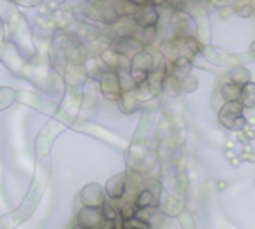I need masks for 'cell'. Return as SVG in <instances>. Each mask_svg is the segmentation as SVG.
Masks as SVG:
<instances>
[{
	"instance_id": "cell-1",
	"label": "cell",
	"mask_w": 255,
	"mask_h": 229,
	"mask_svg": "<svg viewBox=\"0 0 255 229\" xmlns=\"http://www.w3.org/2000/svg\"><path fill=\"white\" fill-rule=\"evenodd\" d=\"M243 110L245 107L240 101H227L218 112V121L227 130L242 133L248 127V119L243 114Z\"/></svg>"
},
{
	"instance_id": "cell-2",
	"label": "cell",
	"mask_w": 255,
	"mask_h": 229,
	"mask_svg": "<svg viewBox=\"0 0 255 229\" xmlns=\"http://www.w3.org/2000/svg\"><path fill=\"white\" fill-rule=\"evenodd\" d=\"M155 66H157L155 55L148 48H145L144 51H140L133 57L130 60V73L136 82V87L147 82L148 75L151 73V70H154Z\"/></svg>"
},
{
	"instance_id": "cell-3",
	"label": "cell",
	"mask_w": 255,
	"mask_h": 229,
	"mask_svg": "<svg viewBox=\"0 0 255 229\" xmlns=\"http://www.w3.org/2000/svg\"><path fill=\"white\" fill-rule=\"evenodd\" d=\"M84 12L90 19L103 22L106 25H113L120 19V15L107 0H87V6H85Z\"/></svg>"
},
{
	"instance_id": "cell-4",
	"label": "cell",
	"mask_w": 255,
	"mask_h": 229,
	"mask_svg": "<svg viewBox=\"0 0 255 229\" xmlns=\"http://www.w3.org/2000/svg\"><path fill=\"white\" fill-rule=\"evenodd\" d=\"M109 48L115 54L124 57V58H128V60H131L136 54L145 49V46L134 36H118L109 43Z\"/></svg>"
},
{
	"instance_id": "cell-5",
	"label": "cell",
	"mask_w": 255,
	"mask_h": 229,
	"mask_svg": "<svg viewBox=\"0 0 255 229\" xmlns=\"http://www.w3.org/2000/svg\"><path fill=\"white\" fill-rule=\"evenodd\" d=\"M79 201L82 203V207H94L100 209L106 203L105 191L97 183H88L85 185L79 193Z\"/></svg>"
},
{
	"instance_id": "cell-6",
	"label": "cell",
	"mask_w": 255,
	"mask_h": 229,
	"mask_svg": "<svg viewBox=\"0 0 255 229\" xmlns=\"http://www.w3.org/2000/svg\"><path fill=\"white\" fill-rule=\"evenodd\" d=\"M100 87L105 94V98L109 101H120L123 90L118 73L115 70H107L102 77H100Z\"/></svg>"
},
{
	"instance_id": "cell-7",
	"label": "cell",
	"mask_w": 255,
	"mask_h": 229,
	"mask_svg": "<svg viewBox=\"0 0 255 229\" xmlns=\"http://www.w3.org/2000/svg\"><path fill=\"white\" fill-rule=\"evenodd\" d=\"M126 180L127 173H120L107 179L105 185V193L110 201H120L126 195Z\"/></svg>"
},
{
	"instance_id": "cell-8",
	"label": "cell",
	"mask_w": 255,
	"mask_h": 229,
	"mask_svg": "<svg viewBox=\"0 0 255 229\" xmlns=\"http://www.w3.org/2000/svg\"><path fill=\"white\" fill-rule=\"evenodd\" d=\"M76 220L78 225L88 228V229H97L99 225L105 220L102 216V210L100 209H94V207H82L78 210L76 214Z\"/></svg>"
},
{
	"instance_id": "cell-9",
	"label": "cell",
	"mask_w": 255,
	"mask_h": 229,
	"mask_svg": "<svg viewBox=\"0 0 255 229\" xmlns=\"http://www.w3.org/2000/svg\"><path fill=\"white\" fill-rule=\"evenodd\" d=\"M137 27H151V25H158L160 21V9L151 5L140 6L136 14L133 15Z\"/></svg>"
},
{
	"instance_id": "cell-10",
	"label": "cell",
	"mask_w": 255,
	"mask_h": 229,
	"mask_svg": "<svg viewBox=\"0 0 255 229\" xmlns=\"http://www.w3.org/2000/svg\"><path fill=\"white\" fill-rule=\"evenodd\" d=\"M136 217L140 219L142 222H145L151 229H155L163 223L164 213L163 210H160V207H148V209H139L136 211Z\"/></svg>"
},
{
	"instance_id": "cell-11",
	"label": "cell",
	"mask_w": 255,
	"mask_h": 229,
	"mask_svg": "<svg viewBox=\"0 0 255 229\" xmlns=\"http://www.w3.org/2000/svg\"><path fill=\"white\" fill-rule=\"evenodd\" d=\"M134 206L136 209H148V207H160V198L151 192L149 189H144V191H140L137 193V196L134 198Z\"/></svg>"
},
{
	"instance_id": "cell-12",
	"label": "cell",
	"mask_w": 255,
	"mask_h": 229,
	"mask_svg": "<svg viewBox=\"0 0 255 229\" xmlns=\"http://www.w3.org/2000/svg\"><path fill=\"white\" fill-rule=\"evenodd\" d=\"M133 36H134L142 45H144L145 48H149V46L155 42V39H157V36H158V28H157V25H151V27H137Z\"/></svg>"
},
{
	"instance_id": "cell-13",
	"label": "cell",
	"mask_w": 255,
	"mask_h": 229,
	"mask_svg": "<svg viewBox=\"0 0 255 229\" xmlns=\"http://www.w3.org/2000/svg\"><path fill=\"white\" fill-rule=\"evenodd\" d=\"M219 94L221 98L227 103V101H240V95H242V87L232 80L225 82L221 85L219 88Z\"/></svg>"
},
{
	"instance_id": "cell-14",
	"label": "cell",
	"mask_w": 255,
	"mask_h": 229,
	"mask_svg": "<svg viewBox=\"0 0 255 229\" xmlns=\"http://www.w3.org/2000/svg\"><path fill=\"white\" fill-rule=\"evenodd\" d=\"M163 93L169 98L178 97L182 93V90H181V79L176 77L175 75H167L166 79H164V85H163Z\"/></svg>"
},
{
	"instance_id": "cell-15",
	"label": "cell",
	"mask_w": 255,
	"mask_h": 229,
	"mask_svg": "<svg viewBox=\"0 0 255 229\" xmlns=\"http://www.w3.org/2000/svg\"><path fill=\"white\" fill-rule=\"evenodd\" d=\"M107 2L112 5L113 9L117 11L120 18L121 17H133L136 14V11L139 9V6L131 3L130 0H107Z\"/></svg>"
},
{
	"instance_id": "cell-16",
	"label": "cell",
	"mask_w": 255,
	"mask_h": 229,
	"mask_svg": "<svg viewBox=\"0 0 255 229\" xmlns=\"http://www.w3.org/2000/svg\"><path fill=\"white\" fill-rule=\"evenodd\" d=\"M173 63V75L176 77H179L181 80L184 77H187L188 75H191V69H192V60L188 58V57H179Z\"/></svg>"
},
{
	"instance_id": "cell-17",
	"label": "cell",
	"mask_w": 255,
	"mask_h": 229,
	"mask_svg": "<svg viewBox=\"0 0 255 229\" xmlns=\"http://www.w3.org/2000/svg\"><path fill=\"white\" fill-rule=\"evenodd\" d=\"M240 103L245 109H255V83L248 82L242 85V95H240Z\"/></svg>"
},
{
	"instance_id": "cell-18",
	"label": "cell",
	"mask_w": 255,
	"mask_h": 229,
	"mask_svg": "<svg viewBox=\"0 0 255 229\" xmlns=\"http://www.w3.org/2000/svg\"><path fill=\"white\" fill-rule=\"evenodd\" d=\"M229 77H230L232 82H234V83H237V85H240V87H242V85H245V83H248L251 80V73H249V70L246 67L236 66V67H233L229 72Z\"/></svg>"
},
{
	"instance_id": "cell-19",
	"label": "cell",
	"mask_w": 255,
	"mask_h": 229,
	"mask_svg": "<svg viewBox=\"0 0 255 229\" xmlns=\"http://www.w3.org/2000/svg\"><path fill=\"white\" fill-rule=\"evenodd\" d=\"M100 210H102V216H103V219L105 220H110V222H115L118 217H120V213H118V209L113 206L110 201H106L102 207H100Z\"/></svg>"
},
{
	"instance_id": "cell-20",
	"label": "cell",
	"mask_w": 255,
	"mask_h": 229,
	"mask_svg": "<svg viewBox=\"0 0 255 229\" xmlns=\"http://www.w3.org/2000/svg\"><path fill=\"white\" fill-rule=\"evenodd\" d=\"M136 211H137V209H136V206H134L133 201H126V203L121 204L120 209H118L120 219H121L123 222H124V220H128V219H131V217H134V216H136Z\"/></svg>"
},
{
	"instance_id": "cell-21",
	"label": "cell",
	"mask_w": 255,
	"mask_h": 229,
	"mask_svg": "<svg viewBox=\"0 0 255 229\" xmlns=\"http://www.w3.org/2000/svg\"><path fill=\"white\" fill-rule=\"evenodd\" d=\"M197 87H198V80L194 76H191V75H188L187 77H184L181 80V90H182V93H187V94L194 93L197 90Z\"/></svg>"
},
{
	"instance_id": "cell-22",
	"label": "cell",
	"mask_w": 255,
	"mask_h": 229,
	"mask_svg": "<svg viewBox=\"0 0 255 229\" xmlns=\"http://www.w3.org/2000/svg\"><path fill=\"white\" fill-rule=\"evenodd\" d=\"M149 226L145 223V222H142L140 219H137L136 216L128 219V220H124L123 222V229H148Z\"/></svg>"
},
{
	"instance_id": "cell-23",
	"label": "cell",
	"mask_w": 255,
	"mask_h": 229,
	"mask_svg": "<svg viewBox=\"0 0 255 229\" xmlns=\"http://www.w3.org/2000/svg\"><path fill=\"white\" fill-rule=\"evenodd\" d=\"M233 12L237 17H240V18H251L252 17V12H254V6L251 3H243V5L234 6L233 8Z\"/></svg>"
},
{
	"instance_id": "cell-24",
	"label": "cell",
	"mask_w": 255,
	"mask_h": 229,
	"mask_svg": "<svg viewBox=\"0 0 255 229\" xmlns=\"http://www.w3.org/2000/svg\"><path fill=\"white\" fill-rule=\"evenodd\" d=\"M147 3L155 8H163L167 5V0H147Z\"/></svg>"
},
{
	"instance_id": "cell-25",
	"label": "cell",
	"mask_w": 255,
	"mask_h": 229,
	"mask_svg": "<svg viewBox=\"0 0 255 229\" xmlns=\"http://www.w3.org/2000/svg\"><path fill=\"white\" fill-rule=\"evenodd\" d=\"M97 229H117V228H115V223H113V222H110V220H103V222L99 225Z\"/></svg>"
},
{
	"instance_id": "cell-26",
	"label": "cell",
	"mask_w": 255,
	"mask_h": 229,
	"mask_svg": "<svg viewBox=\"0 0 255 229\" xmlns=\"http://www.w3.org/2000/svg\"><path fill=\"white\" fill-rule=\"evenodd\" d=\"M130 2H131V3H134V5H136V6H139V8H140V6H145V5H148V3H147V0H130Z\"/></svg>"
},
{
	"instance_id": "cell-27",
	"label": "cell",
	"mask_w": 255,
	"mask_h": 229,
	"mask_svg": "<svg viewBox=\"0 0 255 229\" xmlns=\"http://www.w3.org/2000/svg\"><path fill=\"white\" fill-rule=\"evenodd\" d=\"M249 52H251V54H255V40H252V43H251V46H249Z\"/></svg>"
},
{
	"instance_id": "cell-28",
	"label": "cell",
	"mask_w": 255,
	"mask_h": 229,
	"mask_svg": "<svg viewBox=\"0 0 255 229\" xmlns=\"http://www.w3.org/2000/svg\"><path fill=\"white\" fill-rule=\"evenodd\" d=\"M72 229H88V228H84V226H81V225H76V226L72 228Z\"/></svg>"
},
{
	"instance_id": "cell-29",
	"label": "cell",
	"mask_w": 255,
	"mask_h": 229,
	"mask_svg": "<svg viewBox=\"0 0 255 229\" xmlns=\"http://www.w3.org/2000/svg\"><path fill=\"white\" fill-rule=\"evenodd\" d=\"M252 18H255V6H254V12H252Z\"/></svg>"
},
{
	"instance_id": "cell-30",
	"label": "cell",
	"mask_w": 255,
	"mask_h": 229,
	"mask_svg": "<svg viewBox=\"0 0 255 229\" xmlns=\"http://www.w3.org/2000/svg\"><path fill=\"white\" fill-rule=\"evenodd\" d=\"M251 2H252V3H254V2H255V0H251Z\"/></svg>"
},
{
	"instance_id": "cell-31",
	"label": "cell",
	"mask_w": 255,
	"mask_h": 229,
	"mask_svg": "<svg viewBox=\"0 0 255 229\" xmlns=\"http://www.w3.org/2000/svg\"><path fill=\"white\" fill-rule=\"evenodd\" d=\"M216 2H219V0H216Z\"/></svg>"
},
{
	"instance_id": "cell-32",
	"label": "cell",
	"mask_w": 255,
	"mask_h": 229,
	"mask_svg": "<svg viewBox=\"0 0 255 229\" xmlns=\"http://www.w3.org/2000/svg\"><path fill=\"white\" fill-rule=\"evenodd\" d=\"M148 229H151V228H148Z\"/></svg>"
}]
</instances>
